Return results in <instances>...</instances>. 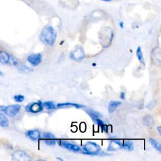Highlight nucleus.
Returning a JSON list of instances; mask_svg holds the SVG:
<instances>
[{"label":"nucleus","mask_w":161,"mask_h":161,"mask_svg":"<svg viewBox=\"0 0 161 161\" xmlns=\"http://www.w3.org/2000/svg\"><path fill=\"white\" fill-rule=\"evenodd\" d=\"M156 105H157V101L153 100L148 103V104L146 105V108L149 110H152L155 108Z\"/></svg>","instance_id":"obj_24"},{"label":"nucleus","mask_w":161,"mask_h":161,"mask_svg":"<svg viewBox=\"0 0 161 161\" xmlns=\"http://www.w3.org/2000/svg\"><path fill=\"white\" fill-rule=\"evenodd\" d=\"M119 25H120V26L121 27V28H123L124 27V23L123 22H120L119 23Z\"/></svg>","instance_id":"obj_29"},{"label":"nucleus","mask_w":161,"mask_h":161,"mask_svg":"<svg viewBox=\"0 0 161 161\" xmlns=\"http://www.w3.org/2000/svg\"><path fill=\"white\" fill-rule=\"evenodd\" d=\"M57 39V32L53 26L47 25L42 29L40 34V40L47 46H53Z\"/></svg>","instance_id":"obj_1"},{"label":"nucleus","mask_w":161,"mask_h":161,"mask_svg":"<svg viewBox=\"0 0 161 161\" xmlns=\"http://www.w3.org/2000/svg\"><path fill=\"white\" fill-rule=\"evenodd\" d=\"M57 160H62V161L63 160L62 159H61V158H57Z\"/></svg>","instance_id":"obj_31"},{"label":"nucleus","mask_w":161,"mask_h":161,"mask_svg":"<svg viewBox=\"0 0 161 161\" xmlns=\"http://www.w3.org/2000/svg\"><path fill=\"white\" fill-rule=\"evenodd\" d=\"M93 122L95 124H96L97 125H98V126H101H101H102L103 125H105V123L103 122V121L101 120L100 119V118H96V119H94V120H93Z\"/></svg>","instance_id":"obj_25"},{"label":"nucleus","mask_w":161,"mask_h":161,"mask_svg":"<svg viewBox=\"0 0 161 161\" xmlns=\"http://www.w3.org/2000/svg\"><path fill=\"white\" fill-rule=\"evenodd\" d=\"M44 142L49 146H53L57 142V139L55 135L51 132H44L42 135Z\"/></svg>","instance_id":"obj_9"},{"label":"nucleus","mask_w":161,"mask_h":161,"mask_svg":"<svg viewBox=\"0 0 161 161\" xmlns=\"http://www.w3.org/2000/svg\"><path fill=\"white\" fill-rule=\"evenodd\" d=\"M157 129H158V131L159 132V135L160 136L161 135V126H158V127H157Z\"/></svg>","instance_id":"obj_28"},{"label":"nucleus","mask_w":161,"mask_h":161,"mask_svg":"<svg viewBox=\"0 0 161 161\" xmlns=\"http://www.w3.org/2000/svg\"><path fill=\"white\" fill-rule=\"evenodd\" d=\"M69 57L71 59H72V60L80 62V61H82L85 58L86 53L81 46L78 45L75 47L73 51L71 52Z\"/></svg>","instance_id":"obj_4"},{"label":"nucleus","mask_w":161,"mask_h":161,"mask_svg":"<svg viewBox=\"0 0 161 161\" xmlns=\"http://www.w3.org/2000/svg\"><path fill=\"white\" fill-rule=\"evenodd\" d=\"M120 97L121 99H125V93H124V92H121Z\"/></svg>","instance_id":"obj_27"},{"label":"nucleus","mask_w":161,"mask_h":161,"mask_svg":"<svg viewBox=\"0 0 161 161\" xmlns=\"http://www.w3.org/2000/svg\"><path fill=\"white\" fill-rule=\"evenodd\" d=\"M57 142H59L61 147L67 149V150H68V151L74 152H81V151H82L81 148H80L78 145L70 142H68L67 140H57Z\"/></svg>","instance_id":"obj_6"},{"label":"nucleus","mask_w":161,"mask_h":161,"mask_svg":"<svg viewBox=\"0 0 161 161\" xmlns=\"http://www.w3.org/2000/svg\"><path fill=\"white\" fill-rule=\"evenodd\" d=\"M26 136L30 140L33 141H37L41 139L42 135L41 132L38 129H34V130H30L26 131L25 133Z\"/></svg>","instance_id":"obj_12"},{"label":"nucleus","mask_w":161,"mask_h":161,"mask_svg":"<svg viewBox=\"0 0 161 161\" xmlns=\"http://www.w3.org/2000/svg\"><path fill=\"white\" fill-rule=\"evenodd\" d=\"M121 104V102L119 101H112L110 102L108 105V112L110 113H113Z\"/></svg>","instance_id":"obj_16"},{"label":"nucleus","mask_w":161,"mask_h":161,"mask_svg":"<svg viewBox=\"0 0 161 161\" xmlns=\"http://www.w3.org/2000/svg\"><path fill=\"white\" fill-rule=\"evenodd\" d=\"M28 62L33 66H38L42 62V56L41 53H33L28 56Z\"/></svg>","instance_id":"obj_11"},{"label":"nucleus","mask_w":161,"mask_h":161,"mask_svg":"<svg viewBox=\"0 0 161 161\" xmlns=\"http://www.w3.org/2000/svg\"><path fill=\"white\" fill-rule=\"evenodd\" d=\"M56 106L57 108H69V107H74V108H78V109L86 108V106L85 105H80V104H78V103H70V102L58 103V104L56 105Z\"/></svg>","instance_id":"obj_13"},{"label":"nucleus","mask_w":161,"mask_h":161,"mask_svg":"<svg viewBox=\"0 0 161 161\" xmlns=\"http://www.w3.org/2000/svg\"><path fill=\"white\" fill-rule=\"evenodd\" d=\"M0 76H3V72L1 71H0Z\"/></svg>","instance_id":"obj_32"},{"label":"nucleus","mask_w":161,"mask_h":161,"mask_svg":"<svg viewBox=\"0 0 161 161\" xmlns=\"http://www.w3.org/2000/svg\"><path fill=\"white\" fill-rule=\"evenodd\" d=\"M10 56L7 52L0 51V63L8 64L10 63Z\"/></svg>","instance_id":"obj_15"},{"label":"nucleus","mask_w":161,"mask_h":161,"mask_svg":"<svg viewBox=\"0 0 161 161\" xmlns=\"http://www.w3.org/2000/svg\"><path fill=\"white\" fill-rule=\"evenodd\" d=\"M151 57L152 62L158 66L161 64V49L159 47H155L152 49L151 53Z\"/></svg>","instance_id":"obj_8"},{"label":"nucleus","mask_w":161,"mask_h":161,"mask_svg":"<svg viewBox=\"0 0 161 161\" xmlns=\"http://www.w3.org/2000/svg\"><path fill=\"white\" fill-rule=\"evenodd\" d=\"M101 147L98 144L93 142L89 141L83 145L81 152L84 154L91 156H101Z\"/></svg>","instance_id":"obj_2"},{"label":"nucleus","mask_w":161,"mask_h":161,"mask_svg":"<svg viewBox=\"0 0 161 161\" xmlns=\"http://www.w3.org/2000/svg\"><path fill=\"white\" fill-rule=\"evenodd\" d=\"M143 123L145 125H146L147 126H151L154 124V118L152 117V115H145L143 118Z\"/></svg>","instance_id":"obj_20"},{"label":"nucleus","mask_w":161,"mask_h":161,"mask_svg":"<svg viewBox=\"0 0 161 161\" xmlns=\"http://www.w3.org/2000/svg\"><path fill=\"white\" fill-rule=\"evenodd\" d=\"M85 112L90 116L92 120H94L96 118H100L103 117L100 113L91 108H87L85 110Z\"/></svg>","instance_id":"obj_14"},{"label":"nucleus","mask_w":161,"mask_h":161,"mask_svg":"<svg viewBox=\"0 0 161 161\" xmlns=\"http://www.w3.org/2000/svg\"><path fill=\"white\" fill-rule=\"evenodd\" d=\"M136 55H137L138 60H139V62L142 64H143L144 66H145V61L144 59L143 52H142V48H141V47H140V46L139 47H138L137 49Z\"/></svg>","instance_id":"obj_18"},{"label":"nucleus","mask_w":161,"mask_h":161,"mask_svg":"<svg viewBox=\"0 0 161 161\" xmlns=\"http://www.w3.org/2000/svg\"><path fill=\"white\" fill-rule=\"evenodd\" d=\"M101 1H105V2H109V1H112V0H101Z\"/></svg>","instance_id":"obj_30"},{"label":"nucleus","mask_w":161,"mask_h":161,"mask_svg":"<svg viewBox=\"0 0 161 161\" xmlns=\"http://www.w3.org/2000/svg\"><path fill=\"white\" fill-rule=\"evenodd\" d=\"M20 109L21 105H12L8 106H0V112L5 113L6 115L10 117L16 116Z\"/></svg>","instance_id":"obj_3"},{"label":"nucleus","mask_w":161,"mask_h":161,"mask_svg":"<svg viewBox=\"0 0 161 161\" xmlns=\"http://www.w3.org/2000/svg\"><path fill=\"white\" fill-rule=\"evenodd\" d=\"M11 158L15 161H29L32 159L28 153L21 150L15 151L11 154Z\"/></svg>","instance_id":"obj_7"},{"label":"nucleus","mask_w":161,"mask_h":161,"mask_svg":"<svg viewBox=\"0 0 161 161\" xmlns=\"http://www.w3.org/2000/svg\"><path fill=\"white\" fill-rule=\"evenodd\" d=\"M149 142L152 145V147L156 149L159 152H161V144L158 140L151 138V139H149Z\"/></svg>","instance_id":"obj_21"},{"label":"nucleus","mask_w":161,"mask_h":161,"mask_svg":"<svg viewBox=\"0 0 161 161\" xmlns=\"http://www.w3.org/2000/svg\"><path fill=\"white\" fill-rule=\"evenodd\" d=\"M133 143L130 140H125L122 142V149L127 151H132L133 150Z\"/></svg>","instance_id":"obj_17"},{"label":"nucleus","mask_w":161,"mask_h":161,"mask_svg":"<svg viewBox=\"0 0 161 161\" xmlns=\"http://www.w3.org/2000/svg\"><path fill=\"white\" fill-rule=\"evenodd\" d=\"M13 99L16 102L21 103V102H23L24 101L25 96L22 94H17V95L13 97Z\"/></svg>","instance_id":"obj_23"},{"label":"nucleus","mask_w":161,"mask_h":161,"mask_svg":"<svg viewBox=\"0 0 161 161\" xmlns=\"http://www.w3.org/2000/svg\"><path fill=\"white\" fill-rule=\"evenodd\" d=\"M122 149V142L117 139L116 138L111 139L107 151H117Z\"/></svg>","instance_id":"obj_10"},{"label":"nucleus","mask_w":161,"mask_h":161,"mask_svg":"<svg viewBox=\"0 0 161 161\" xmlns=\"http://www.w3.org/2000/svg\"><path fill=\"white\" fill-rule=\"evenodd\" d=\"M44 109V107L43 105V103L41 101L31 103L25 106L26 112L31 113H38L42 112Z\"/></svg>","instance_id":"obj_5"},{"label":"nucleus","mask_w":161,"mask_h":161,"mask_svg":"<svg viewBox=\"0 0 161 161\" xmlns=\"http://www.w3.org/2000/svg\"><path fill=\"white\" fill-rule=\"evenodd\" d=\"M101 129H102V131L103 132H108V126L106 125H103L101 126Z\"/></svg>","instance_id":"obj_26"},{"label":"nucleus","mask_w":161,"mask_h":161,"mask_svg":"<svg viewBox=\"0 0 161 161\" xmlns=\"http://www.w3.org/2000/svg\"><path fill=\"white\" fill-rule=\"evenodd\" d=\"M9 126V120L8 118L3 115V113H0V126L3 128L8 127Z\"/></svg>","instance_id":"obj_19"},{"label":"nucleus","mask_w":161,"mask_h":161,"mask_svg":"<svg viewBox=\"0 0 161 161\" xmlns=\"http://www.w3.org/2000/svg\"><path fill=\"white\" fill-rule=\"evenodd\" d=\"M43 105L44 108L49 110H56L57 108V106L54 104V103H53V101H48L43 103Z\"/></svg>","instance_id":"obj_22"}]
</instances>
